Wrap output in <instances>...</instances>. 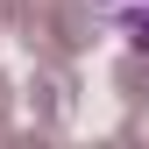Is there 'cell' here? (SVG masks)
Masks as SVG:
<instances>
[{
	"label": "cell",
	"instance_id": "1",
	"mask_svg": "<svg viewBox=\"0 0 149 149\" xmlns=\"http://www.w3.org/2000/svg\"><path fill=\"white\" fill-rule=\"evenodd\" d=\"M114 14H121V29H128V43L149 50V0H114Z\"/></svg>",
	"mask_w": 149,
	"mask_h": 149
}]
</instances>
